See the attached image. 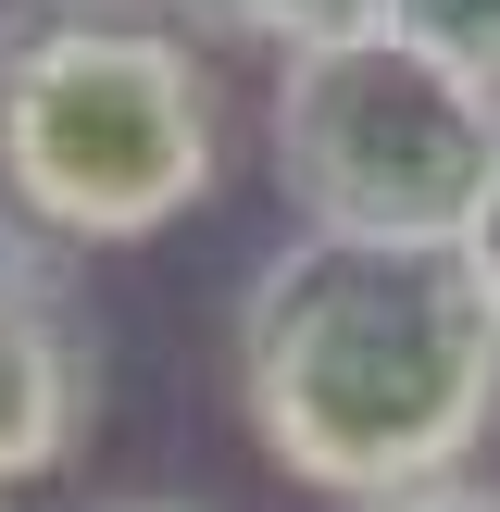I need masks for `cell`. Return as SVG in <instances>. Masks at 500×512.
Instances as JSON below:
<instances>
[{"label":"cell","mask_w":500,"mask_h":512,"mask_svg":"<svg viewBox=\"0 0 500 512\" xmlns=\"http://www.w3.org/2000/svg\"><path fill=\"white\" fill-rule=\"evenodd\" d=\"M238 425L288 488L363 500L450 475L500 438V313L463 238H350L300 225L225 313Z\"/></svg>","instance_id":"1"},{"label":"cell","mask_w":500,"mask_h":512,"mask_svg":"<svg viewBox=\"0 0 500 512\" xmlns=\"http://www.w3.org/2000/svg\"><path fill=\"white\" fill-rule=\"evenodd\" d=\"M100 512H213V500H100Z\"/></svg>","instance_id":"9"},{"label":"cell","mask_w":500,"mask_h":512,"mask_svg":"<svg viewBox=\"0 0 500 512\" xmlns=\"http://www.w3.org/2000/svg\"><path fill=\"white\" fill-rule=\"evenodd\" d=\"M0 38H13V0H0Z\"/></svg>","instance_id":"10"},{"label":"cell","mask_w":500,"mask_h":512,"mask_svg":"<svg viewBox=\"0 0 500 512\" xmlns=\"http://www.w3.org/2000/svg\"><path fill=\"white\" fill-rule=\"evenodd\" d=\"M225 188V75L150 0H38L0 38V200L63 250H138Z\"/></svg>","instance_id":"2"},{"label":"cell","mask_w":500,"mask_h":512,"mask_svg":"<svg viewBox=\"0 0 500 512\" xmlns=\"http://www.w3.org/2000/svg\"><path fill=\"white\" fill-rule=\"evenodd\" d=\"M263 163L300 225L350 238H463L475 188L500 175V88L463 75L413 25H350V38L275 50L263 88Z\"/></svg>","instance_id":"3"},{"label":"cell","mask_w":500,"mask_h":512,"mask_svg":"<svg viewBox=\"0 0 500 512\" xmlns=\"http://www.w3.org/2000/svg\"><path fill=\"white\" fill-rule=\"evenodd\" d=\"M388 13L413 25V38H438L463 75H488V88H500V0H388Z\"/></svg>","instance_id":"6"},{"label":"cell","mask_w":500,"mask_h":512,"mask_svg":"<svg viewBox=\"0 0 500 512\" xmlns=\"http://www.w3.org/2000/svg\"><path fill=\"white\" fill-rule=\"evenodd\" d=\"M338 512H500V475L450 463V475H413V488H363V500H338Z\"/></svg>","instance_id":"7"},{"label":"cell","mask_w":500,"mask_h":512,"mask_svg":"<svg viewBox=\"0 0 500 512\" xmlns=\"http://www.w3.org/2000/svg\"><path fill=\"white\" fill-rule=\"evenodd\" d=\"M100 375H113V350H100V300L75 250L0 200V500L88 450Z\"/></svg>","instance_id":"4"},{"label":"cell","mask_w":500,"mask_h":512,"mask_svg":"<svg viewBox=\"0 0 500 512\" xmlns=\"http://www.w3.org/2000/svg\"><path fill=\"white\" fill-rule=\"evenodd\" d=\"M200 38H250V50H313L350 25H388V0H175Z\"/></svg>","instance_id":"5"},{"label":"cell","mask_w":500,"mask_h":512,"mask_svg":"<svg viewBox=\"0 0 500 512\" xmlns=\"http://www.w3.org/2000/svg\"><path fill=\"white\" fill-rule=\"evenodd\" d=\"M463 263H475V288H488V313H500V175L475 188V213H463Z\"/></svg>","instance_id":"8"}]
</instances>
